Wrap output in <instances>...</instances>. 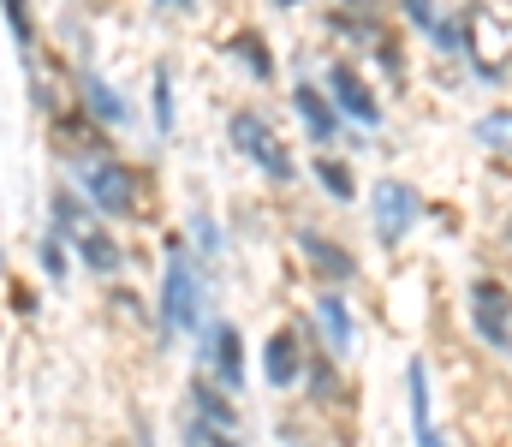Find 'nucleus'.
I'll return each instance as SVG.
<instances>
[{
    "mask_svg": "<svg viewBox=\"0 0 512 447\" xmlns=\"http://www.w3.org/2000/svg\"><path fill=\"white\" fill-rule=\"evenodd\" d=\"M346 6H370V0H346Z\"/></svg>",
    "mask_w": 512,
    "mask_h": 447,
    "instance_id": "obj_22",
    "label": "nucleus"
},
{
    "mask_svg": "<svg viewBox=\"0 0 512 447\" xmlns=\"http://www.w3.org/2000/svg\"><path fill=\"white\" fill-rule=\"evenodd\" d=\"M78 179H84V191H90V203H96V209H108V215H126V209H131V173L120 167V161L90 155V161L78 167Z\"/></svg>",
    "mask_w": 512,
    "mask_h": 447,
    "instance_id": "obj_2",
    "label": "nucleus"
},
{
    "mask_svg": "<svg viewBox=\"0 0 512 447\" xmlns=\"http://www.w3.org/2000/svg\"><path fill=\"white\" fill-rule=\"evenodd\" d=\"M72 245L84 251V263H90V269H102V275H108V269H120V245H114L108 233H78Z\"/></svg>",
    "mask_w": 512,
    "mask_h": 447,
    "instance_id": "obj_12",
    "label": "nucleus"
},
{
    "mask_svg": "<svg viewBox=\"0 0 512 447\" xmlns=\"http://www.w3.org/2000/svg\"><path fill=\"white\" fill-rule=\"evenodd\" d=\"M411 215H417V197L399 179H382L376 185V233H382V245H399L411 233Z\"/></svg>",
    "mask_w": 512,
    "mask_h": 447,
    "instance_id": "obj_6",
    "label": "nucleus"
},
{
    "mask_svg": "<svg viewBox=\"0 0 512 447\" xmlns=\"http://www.w3.org/2000/svg\"><path fill=\"white\" fill-rule=\"evenodd\" d=\"M328 84H334V96H340V108H346V114H358L364 126H376V120H382L376 96L358 84V72H352V66H334V78H328Z\"/></svg>",
    "mask_w": 512,
    "mask_h": 447,
    "instance_id": "obj_7",
    "label": "nucleus"
},
{
    "mask_svg": "<svg viewBox=\"0 0 512 447\" xmlns=\"http://www.w3.org/2000/svg\"><path fill=\"white\" fill-rule=\"evenodd\" d=\"M233 144L245 149L256 167H268L274 179H292V155L280 149V138H274V132H268L256 114H233Z\"/></svg>",
    "mask_w": 512,
    "mask_h": 447,
    "instance_id": "obj_4",
    "label": "nucleus"
},
{
    "mask_svg": "<svg viewBox=\"0 0 512 447\" xmlns=\"http://www.w3.org/2000/svg\"><path fill=\"white\" fill-rule=\"evenodd\" d=\"M322 322H328V340H334V346L352 340V322H346V304H340V298H322Z\"/></svg>",
    "mask_w": 512,
    "mask_h": 447,
    "instance_id": "obj_16",
    "label": "nucleus"
},
{
    "mask_svg": "<svg viewBox=\"0 0 512 447\" xmlns=\"http://www.w3.org/2000/svg\"><path fill=\"white\" fill-rule=\"evenodd\" d=\"M262 364H268V382H274V388H292V382H298V340H292V334H268Z\"/></svg>",
    "mask_w": 512,
    "mask_h": 447,
    "instance_id": "obj_8",
    "label": "nucleus"
},
{
    "mask_svg": "<svg viewBox=\"0 0 512 447\" xmlns=\"http://www.w3.org/2000/svg\"><path fill=\"white\" fill-rule=\"evenodd\" d=\"M477 144L495 149V155H512V108L507 114H483V120H477Z\"/></svg>",
    "mask_w": 512,
    "mask_h": 447,
    "instance_id": "obj_14",
    "label": "nucleus"
},
{
    "mask_svg": "<svg viewBox=\"0 0 512 447\" xmlns=\"http://www.w3.org/2000/svg\"><path fill=\"white\" fill-rule=\"evenodd\" d=\"M173 6H191V0H173Z\"/></svg>",
    "mask_w": 512,
    "mask_h": 447,
    "instance_id": "obj_24",
    "label": "nucleus"
},
{
    "mask_svg": "<svg viewBox=\"0 0 512 447\" xmlns=\"http://www.w3.org/2000/svg\"><path fill=\"white\" fill-rule=\"evenodd\" d=\"M304 257L328 275V281H346L352 275V257L340 251V245H328V239H316V233H304Z\"/></svg>",
    "mask_w": 512,
    "mask_h": 447,
    "instance_id": "obj_10",
    "label": "nucleus"
},
{
    "mask_svg": "<svg viewBox=\"0 0 512 447\" xmlns=\"http://www.w3.org/2000/svg\"><path fill=\"white\" fill-rule=\"evenodd\" d=\"M161 316L167 328H191L197 322V281L185 269V251L167 239V287H161Z\"/></svg>",
    "mask_w": 512,
    "mask_h": 447,
    "instance_id": "obj_3",
    "label": "nucleus"
},
{
    "mask_svg": "<svg viewBox=\"0 0 512 447\" xmlns=\"http://www.w3.org/2000/svg\"><path fill=\"white\" fill-rule=\"evenodd\" d=\"M471 316H477V334L489 346H507L512 340V293L501 281H477L471 287Z\"/></svg>",
    "mask_w": 512,
    "mask_h": 447,
    "instance_id": "obj_5",
    "label": "nucleus"
},
{
    "mask_svg": "<svg viewBox=\"0 0 512 447\" xmlns=\"http://www.w3.org/2000/svg\"><path fill=\"white\" fill-rule=\"evenodd\" d=\"M191 436H197V447H227V442H221V436H215V430H209V424H197Z\"/></svg>",
    "mask_w": 512,
    "mask_h": 447,
    "instance_id": "obj_21",
    "label": "nucleus"
},
{
    "mask_svg": "<svg viewBox=\"0 0 512 447\" xmlns=\"http://www.w3.org/2000/svg\"><path fill=\"white\" fill-rule=\"evenodd\" d=\"M197 406L209 412V424H215V430H233V406H227L215 388H197Z\"/></svg>",
    "mask_w": 512,
    "mask_h": 447,
    "instance_id": "obj_17",
    "label": "nucleus"
},
{
    "mask_svg": "<svg viewBox=\"0 0 512 447\" xmlns=\"http://www.w3.org/2000/svg\"><path fill=\"white\" fill-rule=\"evenodd\" d=\"M84 108H90L96 120H108V126H114V120L126 114V108H120V96H114V90H108L102 78H84Z\"/></svg>",
    "mask_w": 512,
    "mask_h": 447,
    "instance_id": "obj_15",
    "label": "nucleus"
},
{
    "mask_svg": "<svg viewBox=\"0 0 512 447\" xmlns=\"http://www.w3.org/2000/svg\"><path fill=\"white\" fill-rule=\"evenodd\" d=\"M209 364L221 370V382L227 388H239V328H215V340H209Z\"/></svg>",
    "mask_w": 512,
    "mask_h": 447,
    "instance_id": "obj_9",
    "label": "nucleus"
},
{
    "mask_svg": "<svg viewBox=\"0 0 512 447\" xmlns=\"http://www.w3.org/2000/svg\"><path fill=\"white\" fill-rule=\"evenodd\" d=\"M233 48H239V54H245V60H251L256 72H262V78H268V54H262V48H256L251 36H239V42H233Z\"/></svg>",
    "mask_w": 512,
    "mask_h": 447,
    "instance_id": "obj_20",
    "label": "nucleus"
},
{
    "mask_svg": "<svg viewBox=\"0 0 512 447\" xmlns=\"http://www.w3.org/2000/svg\"><path fill=\"white\" fill-rule=\"evenodd\" d=\"M465 42H471V60H477L483 78H507L512 54H507V24H501L495 6H483V0L465 6Z\"/></svg>",
    "mask_w": 512,
    "mask_h": 447,
    "instance_id": "obj_1",
    "label": "nucleus"
},
{
    "mask_svg": "<svg viewBox=\"0 0 512 447\" xmlns=\"http://www.w3.org/2000/svg\"><path fill=\"white\" fill-rule=\"evenodd\" d=\"M298 114H304V126H310V132H316V138H322V144H328V138H334V108H328V102H322V96H316V90H310V84H304V90H298Z\"/></svg>",
    "mask_w": 512,
    "mask_h": 447,
    "instance_id": "obj_11",
    "label": "nucleus"
},
{
    "mask_svg": "<svg viewBox=\"0 0 512 447\" xmlns=\"http://www.w3.org/2000/svg\"><path fill=\"white\" fill-rule=\"evenodd\" d=\"M507 239H512V215H507Z\"/></svg>",
    "mask_w": 512,
    "mask_h": 447,
    "instance_id": "obj_23",
    "label": "nucleus"
},
{
    "mask_svg": "<svg viewBox=\"0 0 512 447\" xmlns=\"http://www.w3.org/2000/svg\"><path fill=\"white\" fill-rule=\"evenodd\" d=\"M405 382H411V406H417V442H423V447H441V442H435V424H429V388H423V364H411V370H405Z\"/></svg>",
    "mask_w": 512,
    "mask_h": 447,
    "instance_id": "obj_13",
    "label": "nucleus"
},
{
    "mask_svg": "<svg viewBox=\"0 0 512 447\" xmlns=\"http://www.w3.org/2000/svg\"><path fill=\"white\" fill-rule=\"evenodd\" d=\"M286 6H292V0H286Z\"/></svg>",
    "mask_w": 512,
    "mask_h": 447,
    "instance_id": "obj_25",
    "label": "nucleus"
},
{
    "mask_svg": "<svg viewBox=\"0 0 512 447\" xmlns=\"http://www.w3.org/2000/svg\"><path fill=\"white\" fill-rule=\"evenodd\" d=\"M405 18L423 24V30H435V6H429V0H405Z\"/></svg>",
    "mask_w": 512,
    "mask_h": 447,
    "instance_id": "obj_19",
    "label": "nucleus"
},
{
    "mask_svg": "<svg viewBox=\"0 0 512 447\" xmlns=\"http://www.w3.org/2000/svg\"><path fill=\"white\" fill-rule=\"evenodd\" d=\"M316 173H322V185H328V191H334V197H352V173H346V167H340V161H322V167H316Z\"/></svg>",
    "mask_w": 512,
    "mask_h": 447,
    "instance_id": "obj_18",
    "label": "nucleus"
}]
</instances>
